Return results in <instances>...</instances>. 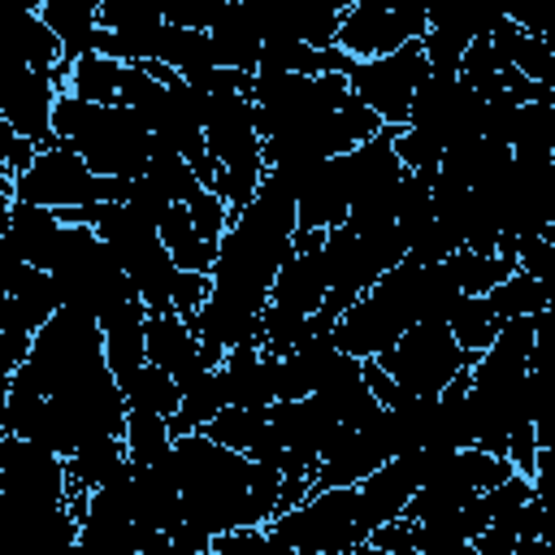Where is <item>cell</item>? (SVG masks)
Listing matches in <instances>:
<instances>
[{
    "label": "cell",
    "mask_w": 555,
    "mask_h": 555,
    "mask_svg": "<svg viewBox=\"0 0 555 555\" xmlns=\"http://www.w3.org/2000/svg\"><path fill=\"white\" fill-rule=\"evenodd\" d=\"M295 230H299L295 195L264 173V186L243 212H234L217 247L208 304L191 317V330L208 351L225 356L238 347H260V325L273 282L295 260Z\"/></svg>",
    "instance_id": "cell-1"
},
{
    "label": "cell",
    "mask_w": 555,
    "mask_h": 555,
    "mask_svg": "<svg viewBox=\"0 0 555 555\" xmlns=\"http://www.w3.org/2000/svg\"><path fill=\"white\" fill-rule=\"evenodd\" d=\"M52 126H56L61 147L78 152L91 165V173H100V178L134 182L152 165L156 139L143 126V117L126 104H87V100L61 91Z\"/></svg>",
    "instance_id": "cell-2"
},
{
    "label": "cell",
    "mask_w": 555,
    "mask_h": 555,
    "mask_svg": "<svg viewBox=\"0 0 555 555\" xmlns=\"http://www.w3.org/2000/svg\"><path fill=\"white\" fill-rule=\"evenodd\" d=\"M48 273L56 278L65 308L87 312L100 325L113 321L121 308L139 304L134 282L126 278V269L117 264V256L108 251V243L91 225H65L61 230Z\"/></svg>",
    "instance_id": "cell-3"
},
{
    "label": "cell",
    "mask_w": 555,
    "mask_h": 555,
    "mask_svg": "<svg viewBox=\"0 0 555 555\" xmlns=\"http://www.w3.org/2000/svg\"><path fill=\"white\" fill-rule=\"evenodd\" d=\"M264 529H269V538H278L282 546H291L299 555H351L373 533L364 503H360V486L317 490L299 507L273 516Z\"/></svg>",
    "instance_id": "cell-4"
},
{
    "label": "cell",
    "mask_w": 555,
    "mask_h": 555,
    "mask_svg": "<svg viewBox=\"0 0 555 555\" xmlns=\"http://www.w3.org/2000/svg\"><path fill=\"white\" fill-rule=\"evenodd\" d=\"M126 191L130 182L91 173V165L69 147L39 152L35 165L22 178H13V204H35L52 212L91 208V204H126Z\"/></svg>",
    "instance_id": "cell-5"
},
{
    "label": "cell",
    "mask_w": 555,
    "mask_h": 555,
    "mask_svg": "<svg viewBox=\"0 0 555 555\" xmlns=\"http://www.w3.org/2000/svg\"><path fill=\"white\" fill-rule=\"evenodd\" d=\"M377 364L395 377L399 403H403V399H438L455 377L473 369V356L455 343L451 325L429 321V325L408 330Z\"/></svg>",
    "instance_id": "cell-6"
},
{
    "label": "cell",
    "mask_w": 555,
    "mask_h": 555,
    "mask_svg": "<svg viewBox=\"0 0 555 555\" xmlns=\"http://www.w3.org/2000/svg\"><path fill=\"white\" fill-rule=\"evenodd\" d=\"M325 295H330L325 256L321 251L295 256L273 282V295H269V308H264V325H260V347L269 356H278V360L291 356L295 343L317 321V312L325 308Z\"/></svg>",
    "instance_id": "cell-7"
},
{
    "label": "cell",
    "mask_w": 555,
    "mask_h": 555,
    "mask_svg": "<svg viewBox=\"0 0 555 555\" xmlns=\"http://www.w3.org/2000/svg\"><path fill=\"white\" fill-rule=\"evenodd\" d=\"M351 100V82L343 74L325 78H295V74H256L251 82V104H256V126L260 139L291 134Z\"/></svg>",
    "instance_id": "cell-8"
},
{
    "label": "cell",
    "mask_w": 555,
    "mask_h": 555,
    "mask_svg": "<svg viewBox=\"0 0 555 555\" xmlns=\"http://www.w3.org/2000/svg\"><path fill=\"white\" fill-rule=\"evenodd\" d=\"M429 78V56L421 43H408L390 56H377V61H356L347 82H351V95L377 113L386 126H408L412 117V100H416V87Z\"/></svg>",
    "instance_id": "cell-9"
},
{
    "label": "cell",
    "mask_w": 555,
    "mask_h": 555,
    "mask_svg": "<svg viewBox=\"0 0 555 555\" xmlns=\"http://www.w3.org/2000/svg\"><path fill=\"white\" fill-rule=\"evenodd\" d=\"M0 507H22V512L69 507L65 460L52 451H39L26 438L0 434Z\"/></svg>",
    "instance_id": "cell-10"
},
{
    "label": "cell",
    "mask_w": 555,
    "mask_h": 555,
    "mask_svg": "<svg viewBox=\"0 0 555 555\" xmlns=\"http://www.w3.org/2000/svg\"><path fill=\"white\" fill-rule=\"evenodd\" d=\"M429 35V9L425 4H382V0H356L343 13L338 48L351 61H377L408 43H421Z\"/></svg>",
    "instance_id": "cell-11"
},
{
    "label": "cell",
    "mask_w": 555,
    "mask_h": 555,
    "mask_svg": "<svg viewBox=\"0 0 555 555\" xmlns=\"http://www.w3.org/2000/svg\"><path fill=\"white\" fill-rule=\"evenodd\" d=\"M56 100H61L56 78L35 74L30 65L17 61L13 82H9V95H4V108H0V113H4V126L17 130L22 139H30L39 152L61 147L56 126H52V117H56Z\"/></svg>",
    "instance_id": "cell-12"
},
{
    "label": "cell",
    "mask_w": 555,
    "mask_h": 555,
    "mask_svg": "<svg viewBox=\"0 0 555 555\" xmlns=\"http://www.w3.org/2000/svg\"><path fill=\"white\" fill-rule=\"evenodd\" d=\"M269 425H273V442L278 451H295L304 460H317L347 434V425L312 395V399H278L269 408Z\"/></svg>",
    "instance_id": "cell-13"
},
{
    "label": "cell",
    "mask_w": 555,
    "mask_h": 555,
    "mask_svg": "<svg viewBox=\"0 0 555 555\" xmlns=\"http://www.w3.org/2000/svg\"><path fill=\"white\" fill-rule=\"evenodd\" d=\"M408 330L412 325L403 321V312L377 291H369L343 312V321L334 325V343L356 360H382Z\"/></svg>",
    "instance_id": "cell-14"
},
{
    "label": "cell",
    "mask_w": 555,
    "mask_h": 555,
    "mask_svg": "<svg viewBox=\"0 0 555 555\" xmlns=\"http://www.w3.org/2000/svg\"><path fill=\"white\" fill-rule=\"evenodd\" d=\"M61 230H65V221L52 208H35V204L4 208V260H22V264H35V269H48Z\"/></svg>",
    "instance_id": "cell-15"
},
{
    "label": "cell",
    "mask_w": 555,
    "mask_h": 555,
    "mask_svg": "<svg viewBox=\"0 0 555 555\" xmlns=\"http://www.w3.org/2000/svg\"><path fill=\"white\" fill-rule=\"evenodd\" d=\"M230 408H273L278 403V356L264 347H238L221 360Z\"/></svg>",
    "instance_id": "cell-16"
},
{
    "label": "cell",
    "mask_w": 555,
    "mask_h": 555,
    "mask_svg": "<svg viewBox=\"0 0 555 555\" xmlns=\"http://www.w3.org/2000/svg\"><path fill=\"white\" fill-rule=\"evenodd\" d=\"M199 434H208L212 442H221V447H230V451H238V455H247V460H256V464H273V460L282 455L278 442H273L269 408H225V412L212 416L208 429H199Z\"/></svg>",
    "instance_id": "cell-17"
},
{
    "label": "cell",
    "mask_w": 555,
    "mask_h": 555,
    "mask_svg": "<svg viewBox=\"0 0 555 555\" xmlns=\"http://www.w3.org/2000/svg\"><path fill=\"white\" fill-rule=\"evenodd\" d=\"M208 35H212V61H217L221 69H243V74H256V69H260L264 39H260V30H256L247 4H234V0H230Z\"/></svg>",
    "instance_id": "cell-18"
},
{
    "label": "cell",
    "mask_w": 555,
    "mask_h": 555,
    "mask_svg": "<svg viewBox=\"0 0 555 555\" xmlns=\"http://www.w3.org/2000/svg\"><path fill=\"white\" fill-rule=\"evenodd\" d=\"M147 317L152 312L139 299V304L121 308L113 321H104V356H108V369L121 386L147 364Z\"/></svg>",
    "instance_id": "cell-19"
},
{
    "label": "cell",
    "mask_w": 555,
    "mask_h": 555,
    "mask_svg": "<svg viewBox=\"0 0 555 555\" xmlns=\"http://www.w3.org/2000/svg\"><path fill=\"white\" fill-rule=\"evenodd\" d=\"M35 9L48 22V30L61 39L69 65L78 56L95 52V39H100V0H43Z\"/></svg>",
    "instance_id": "cell-20"
},
{
    "label": "cell",
    "mask_w": 555,
    "mask_h": 555,
    "mask_svg": "<svg viewBox=\"0 0 555 555\" xmlns=\"http://www.w3.org/2000/svg\"><path fill=\"white\" fill-rule=\"evenodd\" d=\"M386 460L356 434V429H347L325 455H321V464H317V473H312V494L317 490H343V486H360L364 477H373L377 468H382Z\"/></svg>",
    "instance_id": "cell-21"
},
{
    "label": "cell",
    "mask_w": 555,
    "mask_h": 555,
    "mask_svg": "<svg viewBox=\"0 0 555 555\" xmlns=\"http://www.w3.org/2000/svg\"><path fill=\"white\" fill-rule=\"evenodd\" d=\"M160 243H165V251L173 256V264L182 269V273H204V278H212V264H217V247L199 234V225H195V217H191V208H182V204H173L165 217H160Z\"/></svg>",
    "instance_id": "cell-22"
},
{
    "label": "cell",
    "mask_w": 555,
    "mask_h": 555,
    "mask_svg": "<svg viewBox=\"0 0 555 555\" xmlns=\"http://www.w3.org/2000/svg\"><path fill=\"white\" fill-rule=\"evenodd\" d=\"M17 39H22V65H30L35 74H48L56 78V87L65 91L69 87V61H65V48L61 39L48 30V22L39 17V9H22L17 17Z\"/></svg>",
    "instance_id": "cell-23"
},
{
    "label": "cell",
    "mask_w": 555,
    "mask_h": 555,
    "mask_svg": "<svg viewBox=\"0 0 555 555\" xmlns=\"http://www.w3.org/2000/svg\"><path fill=\"white\" fill-rule=\"evenodd\" d=\"M412 486H408V477L399 473V464L390 460V464H382L373 477H364L360 481V503H364V516H369V525L373 529H382V525H390V520H403L408 516V503H412Z\"/></svg>",
    "instance_id": "cell-24"
},
{
    "label": "cell",
    "mask_w": 555,
    "mask_h": 555,
    "mask_svg": "<svg viewBox=\"0 0 555 555\" xmlns=\"http://www.w3.org/2000/svg\"><path fill=\"white\" fill-rule=\"evenodd\" d=\"M451 334H455V343L477 360L481 351H490L494 343H499V334H503V317L494 312V304H490V295H464L460 304H455V312H451Z\"/></svg>",
    "instance_id": "cell-25"
},
{
    "label": "cell",
    "mask_w": 555,
    "mask_h": 555,
    "mask_svg": "<svg viewBox=\"0 0 555 555\" xmlns=\"http://www.w3.org/2000/svg\"><path fill=\"white\" fill-rule=\"evenodd\" d=\"M225 408H230L225 377H221V369H212V373H204L191 390H182V408H178V416L169 421V434H173V438L199 434V429H208V421L221 416Z\"/></svg>",
    "instance_id": "cell-26"
},
{
    "label": "cell",
    "mask_w": 555,
    "mask_h": 555,
    "mask_svg": "<svg viewBox=\"0 0 555 555\" xmlns=\"http://www.w3.org/2000/svg\"><path fill=\"white\" fill-rule=\"evenodd\" d=\"M121 61H113V56H104V52H87V56H78L74 61V69H69V95H78V100H87V104H117V95H121Z\"/></svg>",
    "instance_id": "cell-27"
},
{
    "label": "cell",
    "mask_w": 555,
    "mask_h": 555,
    "mask_svg": "<svg viewBox=\"0 0 555 555\" xmlns=\"http://www.w3.org/2000/svg\"><path fill=\"white\" fill-rule=\"evenodd\" d=\"M121 390H126V408L156 412V416H165V421H173L178 408H182V386H178L165 369H156V364H143Z\"/></svg>",
    "instance_id": "cell-28"
},
{
    "label": "cell",
    "mask_w": 555,
    "mask_h": 555,
    "mask_svg": "<svg viewBox=\"0 0 555 555\" xmlns=\"http://www.w3.org/2000/svg\"><path fill=\"white\" fill-rule=\"evenodd\" d=\"M147 178H152V182H156V186H160V191H165L173 204H182V208H186V204H195V199L208 191V186L199 182V173H195V169H191V165H186V160H182V156H178L169 143H160V139L152 143V165H147Z\"/></svg>",
    "instance_id": "cell-29"
},
{
    "label": "cell",
    "mask_w": 555,
    "mask_h": 555,
    "mask_svg": "<svg viewBox=\"0 0 555 555\" xmlns=\"http://www.w3.org/2000/svg\"><path fill=\"white\" fill-rule=\"evenodd\" d=\"M169 447H173V434H169V421L165 416L139 412V408L126 412V451H130V464H160Z\"/></svg>",
    "instance_id": "cell-30"
},
{
    "label": "cell",
    "mask_w": 555,
    "mask_h": 555,
    "mask_svg": "<svg viewBox=\"0 0 555 555\" xmlns=\"http://www.w3.org/2000/svg\"><path fill=\"white\" fill-rule=\"evenodd\" d=\"M447 264H451V273H455V282H460L464 295H490L499 282H507L516 273V260L481 256V251H455Z\"/></svg>",
    "instance_id": "cell-31"
},
{
    "label": "cell",
    "mask_w": 555,
    "mask_h": 555,
    "mask_svg": "<svg viewBox=\"0 0 555 555\" xmlns=\"http://www.w3.org/2000/svg\"><path fill=\"white\" fill-rule=\"evenodd\" d=\"M490 304H494V312L503 317V321H520V317H538V312H546L551 304H546V295H542V286L525 273V269H516L507 282H499L494 291H490Z\"/></svg>",
    "instance_id": "cell-32"
},
{
    "label": "cell",
    "mask_w": 555,
    "mask_h": 555,
    "mask_svg": "<svg viewBox=\"0 0 555 555\" xmlns=\"http://www.w3.org/2000/svg\"><path fill=\"white\" fill-rule=\"evenodd\" d=\"M395 156L408 173H438L447 147L438 139H429L425 130H416V126H399L395 130Z\"/></svg>",
    "instance_id": "cell-33"
},
{
    "label": "cell",
    "mask_w": 555,
    "mask_h": 555,
    "mask_svg": "<svg viewBox=\"0 0 555 555\" xmlns=\"http://www.w3.org/2000/svg\"><path fill=\"white\" fill-rule=\"evenodd\" d=\"M516 269H525V273H529L538 286H542L546 304L555 308V247H551L546 238L525 243V247H520V256H516Z\"/></svg>",
    "instance_id": "cell-34"
},
{
    "label": "cell",
    "mask_w": 555,
    "mask_h": 555,
    "mask_svg": "<svg viewBox=\"0 0 555 555\" xmlns=\"http://www.w3.org/2000/svg\"><path fill=\"white\" fill-rule=\"evenodd\" d=\"M35 156H39V147L30 143V139H22L17 130H0V173H9V178H22L30 165H35Z\"/></svg>",
    "instance_id": "cell-35"
},
{
    "label": "cell",
    "mask_w": 555,
    "mask_h": 555,
    "mask_svg": "<svg viewBox=\"0 0 555 555\" xmlns=\"http://www.w3.org/2000/svg\"><path fill=\"white\" fill-rule=\"evenodd\" d=\"M369 542L386 555H412V520H390V525L373 529Z\"/></svg>",
    "instance_id": "cell-36"
},
{
    "label": "cell",
    "mask_w": 555,
    "mask_h": 555,
    "mask_svg": "<svg viewBox=\"0 0 555 555\" xmlns=\"http://www.w3.org/2000/svg\"><path fill=\"white\" fill-rule=\"evenodd\" d=\"M139 555H191V551H186V546H178L169 533L139 529Z\"/></svg>",
    "instance_id": "cell-37"
},
{
    "label": "cell",
    "mask_w": 555,
    "mask_h": 555,
    "mask_svg": "<svg viewBox=\"0 0 555 555\" xmlns=\"http://www.w3.org/2000/svg\"><path fill=\"white\" fill-rule=\"evenodd\" d=\"M516 555H555V538H529L516 546Z\"/></svg>",
    "instance_id": "cell-38"
},
{
    "label": "cell",
    "mask_w": 555,
    "mask_h": 555,
    "mask_svg": "<svg viewBox=\"0 0 555 555\" xmlns=\"http://www.w3.org/2000/svg\"><path fill=\"white\" fill-rule=\"evenodd\" d=\"M351 555H386V551H377V546H373V542H360V546H356V551H351Z\"/></svg>",
    "instance_id": "cell-39"
},
{
    "label": "cell",
    "mask_w": 555,
    "mask_h": 555,
    "mask_svg": "<svg viewBox=\"0 0 555 555\" xmlns=\"http://www.w3.org/2000/svg\"><path fill=\"white\" fill-rule=\"evenodd\" d=\"M542 238H546V243H551V247H555V221H551V225H546V234H542Z\"/></svg>",
    "instance_id": "cell-40"
}]
</instances>
